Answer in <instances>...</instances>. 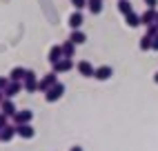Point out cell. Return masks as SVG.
Segmentation results:
<instances>
[{
	"label": "cell",
	"mask_w": 158,
	"mask_h": 151,
	"mask_svg": "<svg viewBox=\"0 0 158 151\" xmlns=\"http://www.w3.org/2000/svg\"><path fill=\"white\" fill-rule=\"evenodd\" d=\"M54 84H58V73L56 71H49V73H45L43 78L38 80V91H43V93H47Z\"/></svg>",
	"instance_id": "cell-1"
},
{
	"label": "cell",
	"mask_w": 158,
	"mask_h": 151,
	"mask_svg": "<svg viewBox=\"0 0 158 151\" xmlns=\"http://www.w3.org/2000/svg\"><path fill=\"white\" fill-rule=\"evenodd\" d=\"M23 87H25L27 93L38 91V78H36V71L34 69H27V76H25V80H23Z\"/></svg>",
	"instance_id": "cell-2"
},
{
	"label": "cell",
	"mask_w": 158,
	"mask_h": 151,
	"mask_svg": "<svg viewBox=\"0 0 158 151\" xmlns=\"http://www.w3.org/2000/svg\"><path fill=\"white\" fill-rule=\"evenodd\" d=\"M62 96H65V84L58 82V84H54V87L45 93V100H47V102H58Z\"/></svg>",
	"instance_id": "cell-3"
},
{
	"label": "cell",
	"mask_w": 158,
	"mask_h": 151,
	"mask_svg": "<svg viewBox=\"0 0 158 151\" xmlns=\"http://www.w3.org/2000/svg\"><path fill=\"white\" fill-rule=\"evenodd\" d=\"M11 120H14V124H31V120H34V111H31V109H23V111H18Z\"/></svg>",
	"instance_id": "cell-4"
},
{
	"label": "cell",
	"mask_w": 158,
	"mask_h": 151,
	"mask_svg": "<svg viewBox=\"0 0 158 151\" xmlns=\"http://www.w3.org/2000/svg\"><path fill=\"white\" fill-rule=\"evenodd\" d=\"M76 69H78L80 76H85V78H94V73H96V69H94V64L89 60H80L76 64Z\"/></svg>",
	"instance_id": "cell-5"
},
{
	"label": "cell",
	"mask_w": 158,
	"mask_h": 151,
	"mask_svg": "<svg viewBox=\"0 0 158 151\" xmlns=\"http://www.w3.org/2000/svg\"><path fill=\"white\" fill-rule=\"evenodd\" d=\"M62 58H65V56H62V45H54V47L49 49V53H47V60H49L51 67H54L56 62H60Z\"/></svg>",
	"instance_id": "cell-6"
},
{
	"label": "cell",
	"mask_w": 158,
	"mask_h": 151,
	"mask_svg": "<svg viewBox=\"0 0 158 151\" xmlns=\"http://www.w3.org/2000/svg\"><path fill=\"white\" fill-rule=\"evenodd\" d=\"M73 69V60L71 58H62L60 62H56L54 67H51V71H56V73H67Z\"/></svg>",
	"instance_id": "cell-7"
},
{
	"label": "cell",
	"mask_w": 158,
	"mask_h": 151,
	"mask_svg": "<svg viewBox=\"0 0 158 151\" xmlns=\"http://www.w3.org/2000/svg\"><path fill=\"white\" fill-rule=\"evenodd\" d=\"M111 76H114V69L109 67V64H102V67H98V69H96L94 78H96V80H100V82H105V80H109Z\"/></svg>",
	"instance_id": "cell-8"
},
{
	"label": "cell",
	"mask_w": 158,
	"mask_h": 151,
	"mask_svg": "<svg viewBox=\"0 0 158 151\" xmlns=\"http://www.w3.org/2000/svg\"><path fill=\"white\" fill-rule=\"evenodd\" d=\"M0 113H5V116H9V118H14V116L18 113V109H16V104H14L11 98H5V100H2V104H0Z\"/></svg>",
	"instance_id": "cell-9"
},
{
	"label": "cell",
	"mask_w": 158,
	"mask_h": 151,
	"mask_svg": "<svg viewBox=\"0 0 158 151\" xmlns=\"http://www.w3.org/2000/svg\"><path fill=\"white\" fill-rule=\"evenodd\" d=\"M156 16H158L156 9H145V11L140 14V25H145V27L154 25V22H156Z\"/></svg>",
	"instance_id": "cell-10"
},
{
	"label": "cell",
	"mask_w": 158,
	"mask_h": 151,
	"mask_svg": "<svg viewBox=\"0 0 158 151\" xmlns=\"http://www.w3.org/2000/svg\"><path fill=\"white\" fill-rule=\"evenodd\" d=\"M16 131H18L20 138H25V140H31V138L36 136V129L31 127V124H16Z\"/></svg>",
	"instance_id": "cell-11"
},
{
	"label": "cell",
	"mask_w": 158,
	"mask_h": 151,
	"mask_svg": "<svg viewBox=\"0 0 158 151\" xmlns=\"http://www.w3.org/2000/svg\"><path fill=\"white\" fill-rule=\"evenodd\" d=\"M82 22H85V16H82V11H73V14L69 16V20H67V25L71 27V31H73V29H80Z\"/></svg>",
	"instance_id": "cell-12"
},
{
	"label": "cell",
	"mask_w": 158,
	"mask_h": 151,
	"mask_svg": "<svg viewBox=\"0 0 158 151\" xmlns=\"http://www.w3.org/2000/svg\"><path fill=\"white\" fill-rule=\"evenodd\" d=\"M23 89H25V87H23V82H9V84H7V89H5V98H11V100H14Z\"/></svg>",
	"instance_id": "cell-13"
},
{
	"label": "cell",
	"mask_w": 158,
	"mask_h": 151,
	"mask_svg": "<svg viewBox=\"0 0 158 151\" xmlns=\"http://www.w3.org/2000/svg\"><path fill=\"white\" fill-rule=\"evenodd\" d=\"M25 76H27V69L25 67H14L11 71H9V80H11V82H23Z\"/></svg>",
	"instance_id": "cell-14"
},
{
	"label": "cell",
	"mask_w": 158,
	"mask_h": 151,
	"mask_svg": "<svg viewBox=\"0 0 158 151\" xmlns=\"http://www.w3.org/2000/svg\"><path fill=\"white\" fill-rule=\"evenodd\" d=\"M67 40H71L73 42V45H85V42H87V36H85V31H80V29H73L71 31V34H69V38Z\"/></svg>",
	"instance_id": "cell-15"
},
{
	"label": "cell",
	"mask_w": 158,
	"mask_h": 151,
	"mask_svg": "<svg viewBox=\"0 0 158 151\" xmlns=\"http://www.w3.org/2000/svg\"><path fill=\"white\" fill-rule=\"evenodd\" d=\"M16 136H18L16 124H7V127L2 129V142H9V140H14Z\"/></svg>",
	"instance_id": "cell-16"
},
{
	"label": "cell",
	"mask_w": 158,
	"mask_h": 151,
	"mask_svg": "<svg viewBox=\"0 0 158 151\" xmlns=\"http://www.w3.org/2000/svg\"><path fill=\"white\" fill-rule=\"evenodd\" d=\"M125 22H127L129 29H136V27H140V16L136 11H131L129 16H125Z\"/></svg>",
	"instance_id": "cell-17"
},
{
	"label": "cell",
	"mask_w": 158,
	"mask_h": 151,
	"mask_svg": "<svg viewBox=\"0 0 158 151\" xmlns=\"http://www.w3.org/2000/svg\"><path fill=\"white\" fill-rule=\"evenodd\" d=\"M73 53H76V45H73L71 40H65V42H62V56H65V58H73Z\"/></svg>",
	"instance_id": "cell-18"
},
{
	"label": "cell",
	"mask_w": 158,
	"mask_h": 151,
	"mask_svg": "<svg viewBox=\"0 0 158 151\" xmlns=\"http://www.w3.org/2000/svg\"><path fill=\"white\" fill-rule=\"evenodd\" d=\"M87 9H89L94 16H98L102 11V0H87Z\"/></svg>",
	"instance_id": "cell-19"
},
{
	"label": "cell",
	"mask_w": 158,
	"mask_h": 151,
	"mask_svg": "<svg viewBox=\"0 0 158 151\" xmlns=\"http://www.w3.org/2000/svg\"><path fill=\"white\" fill-rule=\"evenodd\" d=\"M118 11H120L123 16H129V14L134 11V7H131L129 0H118Z\"/></svg>",
	"instance_id": "cell-20"
},
{
	"label": "cell",
	"mask_w": 158,
	"mask_h": 151,
	"mask_svg": "<svg viewBox=\"0 0 158 151\" xmlns=\"http://www.w3.org/2000/svg\"><path fill=\"white\" fill-rule=\"evenodd\" d=\"M152 42H154V38L145 34V36L140 38V42H138V47H140V51H149V49H152Z\"/></svg>",
	"instance_id": "cell-21"
},
{
	"label": "cell",
	"mask_w": 158,
	"mask_h": 151,
	"mask_svg": "<svg viewBox=\"0 0 158 151\" xmlns=\"http://www.w3.org/2000/svg\"><path fill=\"white\" fill-rule=\"evenodd\" d=\"M71 5H73L76 11H82V9L87 7V0H71Z\"/></svg>",
	"instance_id": "cell-22"
},
{
	"label": "cell",
	"mask_w": 158,
	"mask_h": 151,
	"mask_svg": "<svg viewBox=\"0 0 158 151\" xmlns=\"http://www.w3.org/2000/svg\"><path fill=\"white\" fill-rule=\"evenodd\" d=\"M145 34H147V36H152V38H154V36L158 34V27H156V25H149V27H147V31H145Z\"/></svg>",
	"instance_id": "cell-23"
},
{
	"label": "cell",
	"mask_w": 158,
	"mask_h": 151,
	"mask_svg": "<svg viewBox=\"0 0 158 151\" xmlns=\"http://www.w3.org/2000/svg\"><path fill=\"white\" fill-rule=\"evenodd\" d=\"M9 82H11L9 78H5V76H0V91H5V89H7V84H9Z\"/></svg>",
	"instance_id": "cell-24"
},
{
	"label": "cell",
	"mask_w": 158,
	"mask_h": 151,
	"mask_svg": "<svg viewBox=\"0 0 158 151\" xmlns=\"http://www.w3.org/2000/svg\"><path fill=\"white\" fill-rule=\"evenodd\" d=\"M9 124V116H5V113H0V129H5Z\"/></svg>",
	"instance_id": "cell-25"
},
{
	"label": "cell",
	"mask_w": 158,
	"mask_h": 151,
	"mask_svg": "<svg viewBox=\"0 0 158 151\" xmlns=\"http://www.w3.org/2000/svg\"><path fill=\"white\" fill-rule=\"evenodd\" d=\"M145 5H147V9H156L158 7V0H145Z\"/></svg>",
	"instance_id": "cell-26"
},
{
	"label": "cell",
	"mask_w": 158,
	"mask_h": 151,
	"mask_svg": "<svg viewBox=\"0 0 158 151\" xmlns=\"http://www.w3.org/2000/svg\"><path fill=\"white\" fill-rule=\"evenodd\" d=\"M152 51H158V34L154 36V42H152Z\"/></svg>",
	"instance_id": "cell-27"
},
{
	"label": "cell",
	"mask_w": 158,
	"mask_h": 151,
	"mask_svg": "<svg viewBox=\"0 0 158 151\" xmlns=\"http://www.w3.org/2000/svg\"><path fill=\"white\" fill-rule=\"evenodd\" d=\"M69 151H82V147H78V145H76V147H71Z\"/></svg>",
	"instance_id": "cell-28"
},
{
	"label": "cell",
	"mask_w": 158,
	"mask_h": 151,
	"mask_svg": "<svg viewBox=\"0 0 158 151\" xmlns=\"http://www.w3.org/2000/svg\"><path fill=\"white\" fill-rule=\"evenodd\" d=\"M2 100H5V91H0V104H2Z\"/></svg>",
	"instance_id": "cell-29"
},
{
	"label": "cell",
	"mask_w": 158,
	"mask_h": 151,
	"mask_svg": "<svg viewBox=\"0 0 158 151\" xmlns=\"http://www.w3.org/2000/svg\"><path fill=\"white\" fill-rule=\"evenodd\" d=\"M154 82H156V84H158V71H156V73H154Z\"/></svg>",
	"instance_id": "cell-30"
},
{
	"label": "cell",
	"mask_w": 158,
	"mask_h": 151,
	"mask_svg": "<svg viewBox=\"0 0 158 151\" xmlns=\"http://www.w3.org/2000/svg\"><path fill=\"white\" fill-rule=\"evenodd\" d=\"M0 142H2V129H0Z\"/></svg>",
	"instance_id": "cell-31"
},
{
	"label": "cell",
	"mask_w": 158,
	"mask_h": 151,
	"mask_svg": "<svg viewBox=\"0 0 158 151\" xmlns=\"http://www.w3.org/2000/svg\"><path fill=\"white\" fill-rule=\"evenodd\" d=\"M154 25H156V27H158V16H156V22H154Z\"/></svg>",
	"instance_id": "cell-32"
}]
</instances>
